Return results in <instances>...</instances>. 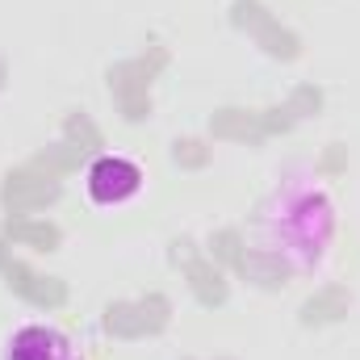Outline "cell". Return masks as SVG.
Here are the masks:
<instances>
[{"label": "cell", "mask_w": 360, "mask_h": 360, "mask_svg": "<svg viewBox=\"0 0 360 360\" xmlns=\"http://www.w3.org/2000/svg\"><path fill=\"white\" fill-rule=\"evenodd\" d=\"M264 222H276V235H281V248L285 252H297V231H302V243H306V256L314 264V256L327 248L331 239V205L327 197L314 188H297V193H285L281 197V210L269 214ZM297 260V256H293Z\"/></svg>", "instance_id": "obj_1"}, {"label": "cell", "mask_w": 360, "mask_h": 360, "mask_svg": "<svg viewBox=\"0 0 360 360\" xmlns=\"http://www.w3.org/2000/svg\"><path fill=\"white\" fill-rule=\"evenodd\" d=\"M84 188H89L92 205L117 210V205H130L147 188V172L134 160H126V155H101V160H92L89 176H84Z\"/></svg>", "instance_id": "obj_2"}, {"label": "cell", "mask_w": 360, "mask_h": 360, "mask_svg": "<svg viewBox=\"0 0 360 360\" xmlns=\"http://www.w3.org/2000/svg\"><path fill=\"white\" fill-rule=\"evenodd\" d=\"M0 360H76L68 335L59 327H46V323H21L8 344H4V356Z\"/></svg>", "instance_id": "obj_3"}]
</instances>
